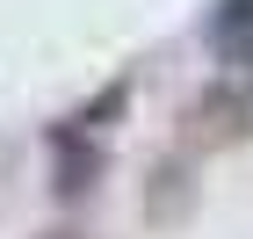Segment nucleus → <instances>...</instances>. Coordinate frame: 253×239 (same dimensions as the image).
<instances>
[{
	"label": "nucleus",
	"mask_w": 253,
	"mask_h": 239,
	"mask_svg": "<svg viewBox=\"0 0 253 239\" xmlns=\"http://www.w3.org/2000/svg\"><path fill=\"white\" fill-rule=\"evenodd\" d=\"M203 51H210L217 73H253V0H210Z\"/></svg>",
	"instance_id": "obj_3"
},
{
	"label": "nucleus",
	"mask_w": 253,
	"mask_h": 239,
	"mask_svg": "<svg viewBox=\"0 0 253 239\" xmlns=\"http://www.w3.org/2000/svg\"><path fill=\"white\" fill-rule=\"evenodd\" d=\"M101 174H109V138L101 131H80L73 116H58L51 123V196L80 203V196H94Z\"/></svg>",
	"instance_id": "obj_2"
},
{
	"label": "nucleus",
	"mask_w": 253,
	"mask_h": 239,
	"mask_svg": "<svg viewBox=\"0 0 253 239\" xmlns=\"http://www.w3.org/2000/svg\"><path fill=\"white\" fill-rule=\"evenodd\" d=\"M253 138V73H217V87L188 101V123H181V145L188 152H217V145Z\"/></svg>",
	"instance_id": "obj_1"
},
{
	"label": "nucleus",
	"mask_w": 253,
	"mask_h": 239,
	"mask_svg": "<svg viewBox=\"0 0 253 239\" xmlns=\"http://www.w3.org/2000/svg\"><path fill=\"white\" fill-rule=\"evenodd\" d=\"M37 239H94V232H73V225H58V232H37Z\"/></svg>",
	"instance_id": "obj_4"
}]
</instances>
